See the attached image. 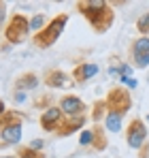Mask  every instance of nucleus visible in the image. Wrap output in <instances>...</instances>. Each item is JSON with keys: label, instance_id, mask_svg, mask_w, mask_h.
I'll list each match as a JSON object with an SVG mask.
<instances>
[{"label": "nucleus", "instance_id": "obj_21", "mask_svg": "<svg viewBox=\"0 0 149 158\" xmlns=\"http://www.w3.org/2000/svg\"><path fill=\"white\" fill-rule=\"evenodd\" d=\"M102 109H107V103H104V101H98V103L94 105V113H92V118H94L96 122L102 118Z\"/></svg>", "mask_w": 149, "mask_h": 158}, {"label": "nucleus", "instance_id": "obj_5", "mask_svg": "<svg viewBox=\"0 0 149 158\" xmlns=\"http://www.w3.org/2000/svg\"><path fill=\"white\" fill-rule=\"evenodd\" d=\"M28 30H30V22L26 19L24 15L15 13L11 17L9 26L4 28V39L9 43H13V45L15 43H22V41H26V36H28Z\"/></svg>", "mask_w": 149, "mask_h": 158}, {"label": "nucleus", "instance_id": "obj_17", "mask_svg": "<svg viewBox=\"0 0 149 158\" xmlns=\"http://www.w3.org/2000/svg\"><path fill=\"white\" fill-rule=\"evenodd\" d=\"M79 143H81V145H85V148H87V145L92 148V145H94V128H85V131L81 132Z\"/></svg>", "mask_w": 149, "mask_h": 158}, {"label": "nucleus", "instance_id": "obj_22", "mask_svg": "<svg viewBox=\"0 0 149 158\" xmlns=\"http://www.w3.org/2000/svg\"><path fill=\"white\" fill-rule=\"evenodd\" d=\"M4 17H6V4L0 2V32H2V26H4Z\"/></svg>", "mask_w": 149, "mask_h": 158}, {"label": "nucleus", "instance_id": "obj_10", "mask_svg": "<svg viewBox=\"0 0 149 158\" xmlns=\"http://www.w3.org/2000/svg\"><path fill=\"white\" fill-rule=\"evenodd\" d=\"M45 83L49 88H68V85H73V79L64 71H49L45 77Z\"/></svg>", "mask_w": 149, "mask_h": 158}, {"label": "nucleus", "instance_id": "obj_16", "mask_svg": "<svg viewBox=\"0 0 149 158\" xmlns=\"http://www.w3.org/2000/svg\"><path fill=\"white\" fill-rule=\"evenodd\" d=\"M17 158H45V154L38 150H32L30 145H22L17 148Z\"/></svg>", "mask_w": 149, "mask_h": 158}, {"label": "nucleus", "instance_id": "obj_8", "mask_svg": "<svg viewBox=\"0 0 149 158\" xmlns=\"http://www.w3.org/2000/svg\"><path fill=\"white\" fill-rule=\"evenodd\" d=\"M60 109H62V113L68 115V118H79V115H83V111H85V103H83L81 98H77V96H64V98L60 101Z\"/></svg>", "mask_w": 149, "mask_h": 158}, {"label": "nucleus", "instance_id": "obj_9", "mask_svg": "<svg viewBox=\"0 0 149 158\" xmlns=\"http://www.w3.org/2000/svg\"><path fill=\"white\" fill-rule=\"evenodd\" d=\"M96 73H98V66H96V64L83 62V64H77V66L73 69V75H70V77H73L77 83H85L87 79H92Z\"/></svg>", "mask_w": 149, "mask_h": 158}, {"label": "nucleus", "instance_id": "obj_23", "mask_svg": "<svg viewBox=\"0 0 149 158\" xmlns=\"http://www.w3.org/2000/svg\"><path fill=\"white\" fill-rule=\"evenodd\" d=\"M30 148H32V150L43 152V139H34V141H30Z\"/></svg>", "mask_w": 149, "mask_h": 158}, {"label": "nucleus", "instance_id": "obj_7", "mask_svg": "<svg viewBox=\"0 0 149 158\" xmlns=\"http://www.w3.org/2000/svg\"><path fill=\"white\" fill-rule=\"evenodd\" d=\"M62 109L60 107H49V109H45L43 113H41V128L47 132H58L60 128H62Z\"/></svg>", "mask_w": 149, "mask_h": 158}, {"label": "nucleus", "instance_id": "obj_14", "mask_svg": "<svg viewBox=\"0 0 149 158\" xmlns=\"http://www.w3.org/2000/svg\"><path fill=\"white\" fill-rule=\"evenodd\" d=\"M94 128V145H92V150H96V152H102V150H107V145H109V141H107V135H104V128L102 126H92Z\"/></svg>", "mask_w": 149, "mask_h": 158}, {"label": "nucleus", "instance_id": "obj_2", "mask_svg": "<svg viewBox=\"0 0 149 158\" xmlns=\"http://www.w3.org/2000/svg\"><path fill=\"white\" fill-rule=\"evenodd\" d=\"M66 22H68V15H66V13L55 15L49 24L41 30V32H36V34H34L32 43H34L36 47H41V49H47V47H51V45H53V43L60 39V34H62V30H64V26H66Z\"/></svg>", "mask_w": 149, "mask_h": 158}, {"label": "nucleus", "instance_id": "obj_11", "mask_svg": "<svg viewBox=\"0 0 149 158\" xmlns=\"http://www.w3.org/2000/svg\"><path fill=\"white\" fill-rule=\"evenodd\" d=\"M83 124H85V118H83V115H79V118H70L68 122L62 124V128L58 131V135H60V137H68V135H73L74 131H79Z\"/></svg>", "mask_w": 149, "mask_h": 158}, {"label": "nucleus", "instance_id": "obj_24", "mask_svg": "<svg viewBox=\"0 0 149 158\" xmlns=\"http://www.w3.org/2000/svg\"><path fill=\"white\" fill-rule=\"evenodd\" d=\"M149 156V143H147V148L143 145V150H141V158H147Z\"/></svg>", "mask_w": 149, "mask_h": 158}, {"label": "nucleus", "instance_id": "obj_26", "mask_svg": "<svg viewBox=\"0 0 149 158\" xmlns=\"http://www.w3.org/2000/svg\"><path fill=\"white\" fill-rule=\"evenodd\" d=\"M24 98H26L24 94H15V101H17V103H22V101H24Z\"/></svg>", "mask_w": 149, "mask_h": 158}, {"label": "nucleus", "instance_id": "obj_3", "mask_svg": "<svg viewBox=\"0 0 149 158\" xmlns=\"http://www.w3.org/2000/svg\"><path fill=\"white\" fill-rule=\"evenodd\" d=\"M0 141L6 145H15L22 141V115L15 111H6L0 118Z\"/></svg>", "mask_w": 149, "mask_h": 158}, {"label": "nucleus", "instance_id": "obj_19", "mask_svg": "<svg viewBox=\"0 0 149 158\" xmlns=\"http://www.w3.org/2000/svg\"><path fill=\"white\" fill-rule=\"evenodd\" d=\"M45 22H47V19H45V15H36V17H32V19H30V28L34 30V34H36V32H41V30L45 28Z\"/></svg>", "mask_w": 149, "mask_h": 158}, {"label": "nucleus", "instance_id": "obj_6", "mask_svg": "<svg viewBox=\"0 0 149 158\" xmlns=\"http://www.w3.org/2000/svg\"><path fill=\"white\" fill-rule=\"evenodd\" d=\"M126 141L132 150H143L145 141H147V126L143 120H132L126 128Z\"/></svg>", "mask_w": 149, "mask_h": 158}, {"label": "nucleus", "instance_id": "obj_13", "mask_svg": "<svg viewBox=\"0 0 149 158\" xmlns=\"http://www.w3.org/2000/svg\"><path fill=\"white\" fill-rule=\"evenodd\" d=\"M122 120H124V115H119V113H115V111H107V115H104V126L111 132H119L122 131Z\"/></svg>", "mask_w": 149, "mask_h": 158}, {"label": "nucleus", "instance_id": "obj_4", "mask_svg": "<svg viewBox=\"0 0 149 158\" xmlns=\"http://www.w3.org/2000/svg\"><path fill=\"white\" fill-rule=\"evenodd\" d=\"M107 111H115L119 115H126L132 107V98H130V92L124 88H111L109 94H107Z\"/></svg>", "mask_w": 149, "mask_h": 158}, {"label": "nucleus", "instance_id": "obj_25", "mask_svg": "<svg viewBox=\"0 0 149 158\" xmlns=\"http://www.w3.org/2000/svg\"><path fill=\"white\" fill-rule=\"evenodd\" d=\"M4 113H6V107H4V103H2V101H0V118H2V115H4Z\"/></svg>", "mask_w": 149, "mask_h": 158}, {"label": "nucleus", "instance_id": "obj_15", "mask_svg": "<svg viewBox=\"0 0 149 158\" xmlns=\"http://www.w3.org/2000/svg\"><path fill=\"white\" fill-rule=\"evenodd\" d=\"M132 56H136V53H149V39L147 36H141V39H136L134 43H132V49H130Z\"/></svg>", "mask_w": 149, "mask_h": 158}, {"label": "nucleus", "instance_id": "obj_28", "mask_svg": "<svg viewBox=\"0 0 149 158\" xmlns=\"http://www.w3.org/2000/svg\"><path fill=\"white\" fill-rule=\"evenodd\" d=\"M147 120H149V115H147Z\"/></svg>", "mask_w": 149, "mask_h": 158}, {"label": "nucleus", "instance_id": "obj_18", "mask_svg": "<svg viewBox=\"0 0 149 158\" xmlns=\"http://www.w3.org/2000/svg\"><path fill=\"white\" fill-rule=\"evenodd\" d=\"M132 62H134L136 69H147L149 66V53H136V56H132Z\"/></svg>", "mask_w": 149, "mask_h": 158}, {"label": "nucleus", "instance_id": "obj_12", "mask_svg": "<svg viewBox=\"0 0 149 158\" xmlns=\"http://www.w3.org/2000/svg\"><path fill=\"white\" fill-rule=\"evenodd\" d=\"M38 85V77L34 73H24L22 77L15 81V90H32Z\"/></svg>", "mask_w": 149, "mask_h": 158}, {"label": "nucleus", "instance_id": "obj_1", "mask_svg": "<svg viewBox=\"0 0 149 158\" xmlns=\"http://www.w3.org/2000/svg\"><path fill=\"white\" fill-rule=\"evenodd\" d=\"M77 11L90 22V26L96 32H107L113 24V9L104 0H79Z\"/></svg>", "mask_w": 149, "mask_h": 158}, {"label": "nucleus", "instance_id": "obj_20", "mask_svg": "<svg viewBox=\"0 0 149 158\" xmlns=\"http://www.w3.org/2000/svg\"><path fill=\"white\" fill-rule=\"evenodd\" d=\"M136 28H139V32H143V34L149 32V13H143V15L136 19Z\"/></svg>", "mask_w": 149, "mask_h": 158}, {"label": "nucleus", "instance_id": "obj_27", "mask_svg": "<svg viewBox=\"0 0 149 158\" xmlns=\"http://www.w3.org/2000/svg\"><path fill=\"white\" fill-rule=\"evenodd\" d=\"M0 158H17V156H0Z\"/></svg>", "mask_w": 149, "mask_h": 158}]
</instances>
